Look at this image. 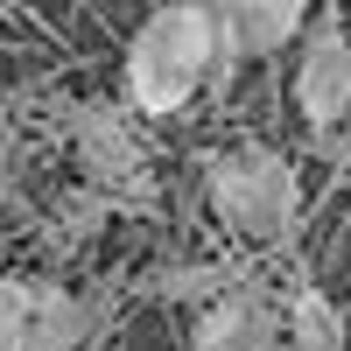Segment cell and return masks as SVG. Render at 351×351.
<instances>
[{"label":"cell","instance_id":"8","mask_svg":"<svg viewBox=\"0 0 351 351\" xmlns=\"http://www.w3.org/2000/svg\"><path fill=\"white\" fill-rule=\"evenodd\" d=\"M288 337H295V351H344L351 330H344V309L324 295V288H295L288 295Z\"/></svg>","mask_w":351,"mask_h":351},{"label":"cell","instance_id":"3","mask_svg":"<svg viewBox=\"0 0 351 351\" xmlns=\"http://www.w3.org/2000/svg\"><path fill=\"white\" fill-rule=\"evenodd\" d=\"M295 106L309 134H330L351 120V36L337 14H316L309 36H302V56H295Z\"/></svg>","mask_w":351,"mask_h":351},{"label":"cell","instance_id":"12","mask_svg":"<svg viewBox=\"0 0 351 351\" xmlns=\"http://www.w3.org/2000/svg\"><path fill=\"white\" fill-rule=\"evenodd\" d=\"M162 8H169V0H162Z\"/></svg>","mask_w":351,"mask_h":351},{"label":"cell","instance_id":"2","mask_svg":"<svg viewBox=\"0 0 351 351\" xmlns=\"http://www.w3.org/2000/svg\"><path fill=\"white\" fill-rule=\"evenodd\" d=\"M204 197L211 211L253 246H281L302 218V176L274 148H225L204 162Z\"/></svg>","mask_w":351,"mask_h":351},{"label":"cell","instance_id":"1","mask_svg":"<svg viewBox=\"0 0 351 351\" xmlns=\"http://www.w3.org/2000/svg\"><path fill=\"white\" fill-rule=\"evenodd\" d=\"M211 71H218V14L204 0L155 8L127 43V99L141 112H155V120L183 112L211 84Z\"/></svg>","mask_w":351,"mask_h":351},{"label":"cell","instance_id":"5","mask_svg":"<svg viewBox=\"0 0 351 351\" xmlns=\"http://www.w3.org/2000/svg\"><path fill=\"white\" fill-rule=\"evenodd\" d=\"M71 141H77V162H84V176H92L99 190H127V183H141V141H134V127H127V112L120 106H77L71 112Z\"/></svg>","mask_w":351,"mask_h":351},{"label":"cell","instance_id":"9","mask_svg":"<svg viewBox=\"0 0 351 351\" xmlns=\"http://www.w3.org/2000/svg\"><path fill=\"white\" fill-rule=\"evenodd\" d=\"M239 281H246L239 267L197 260V267H162V274H155V295H169V302H204V295H211V302H225V295H232Z\"/></svg>","mask_w":351,"mask_h":351},{"label":"cell","instance_id":"7","mask_svg":"<svg viewBox=\"0 0 351 351\" xmlns=\"http://www.w3.org/2000/svg\"><path fill=\"white\" fill-rule=\"evenodd\" d=\"M99 324H106V309L64 295V288H43V295H36V337H28V351H84L99 337Z\"/></svg>","mask_w":351,"mask_h":351},{"label":"cell","instance_id":"10","mask_svg":"<svg viewBox=\"0 0 351 351\" xmlns=\"http://www.w3.org/2000/svg\"><path fill=\"white\" fill-rule=\"evenodd\" d=\"M36 281H8L0 288V351H28V337H36Z\"/></svg>","mask_w":351,"mask_h":351},{"label":"cell","instance_id":"4","mask_svg":"<svg viewBox=\"0 0 351 351\" xmlns=\"http://www.w3.org/2000/svg\"><path fill=\"white\" fill-rule=\"evenodd\" d=\"M274 337H281V302L267 295V281L246 274L225 302L204 309L190 351H274Z\"/></svg>","mask_w":351,"mask_h":351},{"label":"cell","instance_id":"6","mask_svg":"<svg viewBox=\"0 0 351 351\" xmlns=\"http://www.w3.org/2000/svg\"><path fill=\"white\" fill-rule=\"evenodd\" d=\"M239 56H281V43L309 36V0H204Z\"/></svg>","mask_w":351,"mask_h":351},{"label":"cell","instance_id":"11","mask_svg":"<svg viewBox=\"0 0 351 351\" xmlns=\"http://www.w3.org/2000/svg\"><path fill=\"white\" fill-rule=\"evenodd\" d=\"M309 148L324 155V162H351V120H344V127H330V134H309Z\"/></svg>","mask_w":351,"mask_h":351}]
</instances>
